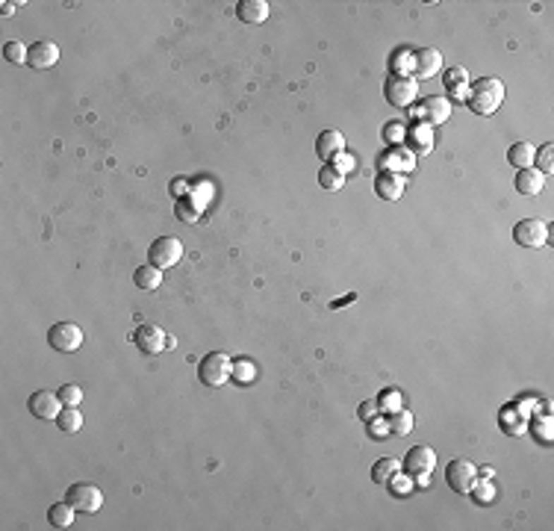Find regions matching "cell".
Returning <instances> with one entry per match:
<instances>
[{"label": "cell", "mask_w": 554, "mask_h": 531, "mask_svg": "<svg viewBox=\"0 0 554 531\" xmlns=\"http://www.w3.org/2000/svg\"><path fill=\"white\" fill-rule=\"evenodd\" d=\"M501 101H505V83L498 77H481L475 80L472 86H469V95H466V107L478 112V115H493Z\"/></svg>", "instance_id": "cell-1"}, {"label": "cell", "mask_w": 554, "mask_h": 531, "mask_svg": "<svg viewBox=\"0 0 554 531\" xmlns=\"http://www.w3.org/2000/svg\"><path fill=\"white\" fill-rule=\"evenodd\" d=\"M198 378L207 387H224L233 378V360L224 352H210L204 360L198 363Z\"/></svg>", "instance_id": "cell-2"}, {"label": "cell", "mask_w": 554, "mask_h": 531, "mask_svg": "<svg viewBox=\"0 0 554 531\" xmlns=\"http://www.w3.org/2000/svg\"><path fill=\"white\" fill-rule=\"evenodd\" d=\"M418 95V83L410 74H390L383 83V97L392 107H410Z\"/></svg>", "instance_id": "cell-3"}, {"label": "cell", "mask_w": 554, "mask_h": 531, "mask_svg": "<svg viewBox=\"0 0 554 531\" xmlns=\"http://www.w3.org/2000/svg\"><path fill=\"white\" fill-rule=\"evenodd\" d=\"M147 260H150V266H157V269H174L183 260V242L177 237H159L150 242Z\"/></svg>", "instance_id": "cell-4"}, {"label": "cell", "mask_w": 554, "mask_h": 531, "mask_svg": "<svg viewBox=\"0 0 554 531\" xmlns=\"http://www.w3.org/2000/svg\"><path fill=\"white\" fill-rule=\"evenodd\" d=\"M65 502L80 513H97L100 505H104V493H100L95 484L80 481V484H71L68 490H65Z\"/></svg>", "instance_id": "cell-5"}, {"label": "cell", "mask_w": 554, "mask_h": 531, "mask_svg": "<svg viewBox=\"0 0 554 531\" xmlns=\"http://www.w3.org/2000/svg\"><path fill=\"white\" fill-rule=\"evenodd\" d=\"M47 342L54 352L59 354H71L83 345V328L74 322H56L54 328L47 330Z\"/></svg>", "instance_id": "cell-6"}, {"label": "cell", "mask_w": 554, "mask_h": 531, "mask_svg": "<svg viewBox=\"0 0 554 531\" xmlns=\"http://www.w3.org/2000/svg\"><path fill=\"white\" fill-rule=\"evenodd\" d=\"M413 115L422 119V124H428V127H440L451 119V101L442 95H428V97H422V104L413 109Z\"/></svg>", "instance_id": "cell-7"}, {"label": "cell", "mask_w": 554, "mask_h": 531, "mask_svg": "<svg viewBox=\"0 0 554 531\" xmlns=\"http://www.w3.org/2000/svg\"><path fill=\"white\" fill-rule=\"evenodd\" d=\"M445 481H448V487L454 490V493H460V496L472 493L475 481H478V470H475V463H472V460H463V458L451 460L448 467H445Z\"/></svg>", "instance_id": "cell-8"}, {"label": "cell", "mask_w": 554, "mask_h": 531, "mask_svg": "<svg viewBox=\"0 0 554 531\" xmlns=\"http://www.w3.org/2000/svg\"><path fill=\"white\" fill-rule=\"evenodd\" d=\"M513 242L522 248H540L548 242V225L543 219H522L513 225Z\"/></svg>", "instance_id": "cell-9"}, {"label": "cell", "mask_w": 554, "mask_h": 531, "mask_svg": "<svg viewBox=\"0 0 554 531\" xmlns=\"http://www.w3.org/2000/svg\"><path fill=\"white\" fill-rule=\"evenodd\" d=\"M442 71V54L436 47H418L413 51V80H433L436 74Z\"/></svg>", "instance_id": "cell-10"}, {"label": "cell", "mask_w": 554, "mask_h": 531, "mask_svg": "<svg viewBox=\"0 0 554 531\" xmlns=\"http://www.w3.org/2000/svg\"><path fill=\"white\" fill-rule=\"evenodd\" d=\"M27 407H30V413L36 419H56L59 417V410L65 407L62 405V398H59V393H50V390H36L30 395V402H27Z\"/></svg>", "instance_id": "cell-11"}, {"label": "cell", "mask_w": 554, "mask_h": 531, "mask_svg": "<svg viewBox=\"0 0 554 531\" xmlns=\"http://www.w3.org/2000/svg\"><path fill=\"white\" fill-rule=\"evenodd\" d=\"M133 342H136L145 354H159L162 348H169V334L159 325H139L136 334H133Z\"/></svg>", "instance_id": "cell-12"}, {"label": "cell", "mask_w": 554, "mask_h": 531, "mask_svg": "<svg viewBox=\"0 0 554 531\" xmlns=\"http://www.w3.org/2000/svg\"><path fill=\"white\" fill-rule=\"evenodd\" d=\"M380 165H383V172H395V174L404 177L416 169V154L410 151V148L392 145V148H386V154L380 157Z\"/></svg>", "instance_id": "cell-13"}, {"label": "cell", "mask_w": 554, "mask_h": 531, "mask_svg": "<svg viewBox=\"0 0 554 531\" xmlns=\"http://www.w3.org/2000/svg\"><path fill=\"white\" fill-rule=\"evenodd\" d=\"M56 62H59V47H56L54 42L42 39V42H36V44H30L27 65H30L32 71H47V68H54Z\"/></svg>", "instance_id": "cell-14"}, {"label": "cell", "mask_w": 554, "mask_h": 531, "mask_svg": "<svg viewBox=\"0 0 554 531\" xmlns=\"http://www.w3.org/2000/svg\"><path fill=\"white\" fill-rule=\"evenodd\" d=\"M436 467V455L430 446H413L404 458V470L410 478H418V475H430V470Z\"/></svg>", "instance_id": "cell-15"}, {"label": "cell", "mask_w": 554, "mask_h": 531, "mask_svg": "<svg viewBox=\"0 0 554 531\" xmlns=\"http://www.w3.org/2000/svg\"><path fill=\"white\" fill-rule=\"evenodd\" d=\"M442 83H445L448 101H463L466 104V95H469V71L466 68H445Z\"/></svg>", "instance_id": "cell-16"}, {"label": "cell", "mask_w": 554, "mask_h": 531, "mask_svg": "<svg viewBox=\"0 0 554 531\" xmlns=\"http://www.w3.org/2000/svg\"><path fill=\"white\" fill-rule=\"evenodd\" d=\"M342 148H345V139H342L339 130H325V133H318V139H315V154H318V160H322V162H330L333 157H339Z\"/></svg>", "instance_id": "cell-17"}, {"label": "cell", "mask_w": 554, "mask_h": 531, "mask_svg": "<svg viewBox=\"0 0 554 531\" xmlns=\"http://www.w3.org/2000/svg\"><path fill=\"white\" fill-rule=\"evenodd\" d=\"M375 192L383 198V201H398L404 195V177L395 172H380L375 177Z\"/></svg>", "instance_id": "cell-18"}, {"label": "cell", "mask_w": 554, "mask_h": 531, "mask_svg": "<svg viewBox=\"0 0 554 531\" xmlns=\"http://www.w3.org/2000/svg\"><path fill=\"white\" fill-rule=\"evenodd\" d=\"M236 18L242 21V24H263V21H268V4L265 0H239L236 4Z\"/></svg>", "instance_id": "cell-19"}, {"label": "cell", "mask_w": 554, "mask_h": 531, "mask_svg": "<svg viewBox=\"0 0 554 531\" xmlns=\"http://www.w3.org/2000/svg\"><path fill=\"white\" fill-rule=\"evenodd\" d=\"M543 184H546V174L536 172L534 165H531V169H519V172H516V180H513L516 192H519V195H528V198H531V195H540Z\"/></svg>", "instance_id": "cell-20"}, {"label": "cell", "mask_w": 554, "mask_h": 531, "mask_svg": "<svg viewBox=\"0 0 554 531\" xmlns=\"http://www.w3.org/2000/svg\"><path fill=\"white\" fill-rule=\"evenodd\" d=\"M404 139L410 142V151L413 154H430L433 151V127H428V124L410 127Z\"/></svg>", "instance_id": "cell-21"}, {"label": "cell", "mask_w": 554, "mask_h": 531, "mask_svg": "<svg viewBox=\"0 0 554 531\" xmlns=\"http://www.w3.org/2000/svg\"><path fill=\"white\" fill-rule=\"evenodd\" d=\"M133 280H136V287L139 290H145V292H154V290H159V284H162V269H157V266H139L136 269V275H133Z\"/></svg>", "instance_id": "cell-22"}, {"label": "cell", "mask_w": 554, "mask_h": 531, "mask_svg": "<svg viewBox=\"0 0 554 531\" xmlns=\"http://www.w3.org/2000/svg\"><path fill=\"white\" fill-rule=\"evenodd\" d=\"M74 508L68 505V502H54V505H50L47 508V523L50 525H54V528H68V525H74Z\"/></svg>", "instance_id": "cell-23"}, {"label": "cell", "mask_w": 554, "mask_h": 531, "mask_svg": "<svg viewBox=\"0 0 554 531\" xmlns=\"http://www.w3.org/2000/svg\"><path fill=\"white\" fill-rule=\"evenodd\" d=\"M534 154H536V148L531 142H516L510 151H507V162L513 165V169H531V165H534Z\"/></svg>", "instance_id": "cell-24"}, {"label": "cell", "mask_w": 554, "mask_h": 531, "mask_svg": "<svg viewBox=\"0 0 554 531\" xmlns=\"http://www.w3.org/2000/svg\"><path fill=\"white\" fill-rule=\"evenodd\" d=\"M56 425H59V431H65V434H77V431L83 428V413L77 407H62L59 417H56Z\"/></svg>", "instance_id": "cell-25"}, {"label": "cell", "mask_w": 554, "mask_h": 531, "mask_svg": "<svg viewBox=\"0 0 554 531\" xmlns=\"http://www.w3.org/2000/svg\"><path fill=\"white\" fill-rule=\"evenodd\" d=\"M398 470H401V463L395 458H380L375 467H372V478L378 481V484H386L392 475H398Z\"/></svg>", "instance_id": "cell-26"}, {"label": "cell", "mask_w": 554, "mask_h": 531, "mask_svg": "<svg viewBox=\"0 0 554 531\" xmlns=\"http://www.w3.org/2000/svg\"><path fill=\"white\" fill-rule=\"evenodd\" d=\"M390 431H395L398 437H407L410 431H413V413L410 410H395V413H390Z\"/></svg>", "instance_id": "cell-27"}, {"label": "cell", "mask_w": 554, "mask_h": 531, "mask_svg": "<svg viewBox=\"0 0 554 531\" xmlns=\"http://www.w3.org/2000/svg\"><path fill=\"white\" fill-rule=\"evenodd\" d=\"M318 184H322L325 189H330V192H337V189H342V184H345V174H339L333 165H322V172H318Z\"/></svg>", "instance_id": "cell-28"}, {"label": "cell", "mask_w": 554, "mask_h": 531, "mask_svg": "<svg viewBox=\"0 0 554 531\" xmlns=\"http://www.w3.org/2000/svg\"><path fill=\"white\" fill-rule=\"evenodd\" d=\"M534 169L536 172H543V174H551V169H554V145L551 142H546L543 148H536V154H534Z\"/></svg>", "instance_id": "cell-29"}, {"label": "cell", "mask_w": 554, "mask_h": 531, "mask_svg": "<svg viewBox=\"0 0 554 531\" xmlns=\"http://www.w3.org/2000/svg\"><path fill=\"white\" fill-rule=\"evenodd\" d=\"M501 428H505V434H522V417H519V410H513V405L501 410Z\"/></svg>", "instance_id": "cell-30"}, {"label": "cell", "mask_w": 554, "mask_h": 531, "mask_svg": "<svg viewBox=\"0 0 554 531\" xmlns=\"http://www.w3.org/2000/svg\"><path fill=\"white\" fill-rule=\"evenodd\" d=\"M392 74H413V51H395L390 56Z\"/></svg>", "instance_id": "cell-31"}, {"label": "cell", "mask_w": 554, "mask_h": 531, "mask_svg": "<svg viewBox=\"0 0 554 531\" xmlns=\"http://www.w3.org/2000/svg\"><path fill=\"white\" fill-rule=\"evenodd\" d=\"M404 136H407V127H404V121H386V127H383V142L386 145H401L404 142Z\"/></svg>", "instance_id": "cell-32"}, {"label": "cell", "mask_w": 554, "mask_h": 531, "mask_svg": "<svg viewBox=\"0 0 554 531\" xmlns=\"http://www.w3.org/2000/svg\"><path fill=\"white\" fill-rule=\"evenodd\" d=\"M27 54H30V47H24L21 42H6V44H4V59L12 62V65L27 62Z\"/></svg>", "instance_id": "cell-33"}, {"label": "cell", "mask_w": 554, "mask_h": 531, "mask_svg": "<svg viewBox=\"0 0 554 531\" xmlns=\"http://www.w3.org/2000/svg\"><path fill=\"white\" fill-rule=\"evenodd\" d=\"M59 398H62L65 407H77V405L83 402V390H80V384H62V387H59Z\"/></svg>", "instance_id": "cell-34"}, {"label": "cell", "mask_w": 554, "mask_h": 531, "mask_svg": "<svg viewBox=\"0 0 554 531\" xmlns=\"http://www.w3.org/2000/svg\"><path fill=\"white\" fill-rule=\"evenodd\" d=\"M378 407H380V410H386V413L401 410V395H398L395 390H386V393L378 398Z\"/></svg>", "instance_id": "cell-35"}, {"label": "cell", "mask_w": 554, "mask_h": 531, "mask_svg": "<svg viewBox=\"0 0 554 531\" xmlns=\"http://www.w3.org/2000/svg\"><path fill=\"white\" fill-rule=\"evenodd\" d=\"M472 493H475V499L481 502V505H490L493 502V496H495V490H493V484L490 481H475V487H472Z\"/></svg>", "instance_id": "cell-36"}, {"label": "cell", "mask_w": 554, "mask_h": 531, "mask_svg": "<svg viewBox=\"0 0 554 531\" xmlns=\"http://www.w3.org/2000/svg\"><path fill=\"white\" fill-rule=\"evenodd\" d=\"M198 213H200V207H192L186 198H183V201H177V215H180V222H198Z\"/></svg>", "instance_id": "cell-37"}, {"label": "cell", "mask_w": 554, "mask_h": 531, "mask_svg": "<svg viewBox=\"0 0 554 531\" xmlns=\"http://www.w3.org/2000/svg\"><path fill=\"white\" fill-rule=\"evenodd\" d=\"M254 375H257V372H254V366H251V363H245V360H242V363H233V378H239L242 384H248V381L254 378Z\"/></svg>", "instance_id": "cell-38"}, {"label": "cell", "mask_w": 554, "mask_h": 531, "mask_svg": "<svg viewBox=\"0 0 554 531\" xmlns=\"http://www.w3.org/2000/svg\"><path fill=\"white\" fill-rule=\"evenodd\" d=\"M333 169H337L339 174H348L351 169H354V157H351V154H339V157H333Z\"/></svg>", "instance_id": "cell-39"}, {"label": "cell", "mask_w": 554, "mask_h": 531, "mask_svg": "<svg viewBox=\"0 0 554 531\" xmlns=\"http://www.w3.org/2000/svg\"><path fill=\"white\" fill-rule=\"evenodd\" d=\"M368 434H375V437L380 440V437H386V434H390V425H386L383 419H378V417H375L372 422H368Z\"/></svg>", "instance_id": "cell-40"}, {"label": "cell", "mask_w": 554, "mask_h": 531, "mask_svg": "<svg viewBox=\"0 0 554 531\" xmlns=\"http://www.w3.org/2000/svg\"><path fill=\"white\" fill-rule=\"evenodd\" d=\"M378 410H380V407H378V402H363V405H360V419L372 422V419L378 417Z\"/></svg>", "instance_id": "cell-41"}, {"label": "cell", "mask_w": 554, "mask_h": 531, "mask_svg": "<svg viewBox=\"0 0 554 531\" xmlns=\"http://www.w3.org/2000/svg\"><path fill=\"white\" fill-rule=\"evenodd\" d=\"M186 192H189L186 180H183V177H174V180H171V195H174L177 201H180V198H186Z\"/></svg>", "instance_id": "cell-42"}, {"label": "cell", "mask_w": 554, "mask_h": 531, "mask_svg": "<svg viewBox=\"0 0 554 531\" xmlns=\"http://www.w3.org/2000/svg\"><path fill=\"white\" fill-rule=\"evenodd\" d=\"M386 484H390V490H392V493H401V496H404V493L410 490L407 481H404V478H398V475H392L390 481H386Z\"/></svg>", "instance_id": "cell-43"}, {"label": "cell", "mask_w": 554, "mask_h": 531, "mask_svg": "<svg viewBox=\"0 0 554 531\" xmlns=\"http://www.w3.org/2000/svg\"><path fill=\"white\" fill-rule=\"evenodd\" d=\"M0 6H4V9H0L4 15H12V12H15V6H24V4H9V0H4V4H0Z\"/></svg>", "instance_id": "cell-44"}]
</instances>
